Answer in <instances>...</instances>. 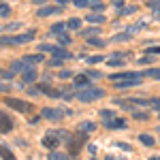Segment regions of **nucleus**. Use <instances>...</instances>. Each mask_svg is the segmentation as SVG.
Segmentation results:
<instances>
[{
    "instance_id": "nucleus-41",
    "label": "nucleus",
    "mask_w": 160,
    "mask_h": 160,
    "mask_svg": "<svg viewBox=\"0 0 160 160\" xmlns=\"http://www.w3.org/2000/svg\"><path fill=\"white\" fill-rule=\"evenodd\" d=\"M135 118H137V120H145L148 115H145V113H135Z\"/></svg>"
},
{
    "instance_id": "nucleus-46",
    "label": "nucleus",
    "mask_w": 160,
    "mask_h": 160,
    "mask_svg": "<svg viewBox=\"0 0 160 160\" xmlns=\"http://www.w3.org/2000/svg\"><path fill=\"white\" fill-rule=\"evenodd\" d=\"M158 79H160V77H158Z\"/></svg>"
},
{
    "instance_id": "nucleus-15",
    "label": "nucleus",
    "mask_w": 160,
    "mask_h": 160,
    "mask_svg": "<svg viewBox=\"0 0 160 160\" xmlns=\"http://www.w3.org/2000/svg\"><path fill=\"white\" fill-rule=\"evenodd\" d=\"M53 58H56V60H66V58H73V56L66 49H58V47H56V49H53Z\"/></svg>"
},
{
    "instance_id": "nucleus-24",
    "label": "nucleus",
    "mask_w": 160,
    "mask_h": 160,
    "mask_svg": "<svg viewBox=\"0 0 160 160\" xmlns=\"http://www.w3.org/2000/svg\"><path fill=\"white\" fill-rule=\"evenodd\" d=\"M49 160H68V156H64V154H60V152H51Z\"/></svg>"
},
{
    "instance_id": "nucleus-6",
    "label": "nucleus",
    "mask_w": 160,
    "mask_h": 160,
    "mask_svg": "<svg viewBox=\"0 0 160 160\" xmlns=\"http://www.w3.org/2000/svg\"><path fill=\"white\" fill-rule=\"evenodd\" d=\"M60 143V135L58 132H49V135H45V139H43V145L45 148H56Z\"/></svg>"
},
{
    "instance_id": "nucleus-14",
    "label": "nucleus",
    "mask_w": 160,
    "mask_h": 160,
    "mask_svg": "<svg viewBox=\"0 0 160 160\" xmlns=\"http://www.w3.org/2000/svg\"><path fill=\"white\" fill-rule=\"evenodd\" d=\"M90 24H102L105 22V17L100 15V13H88V17H86Z\"/></svg>"
},
{
    "instance_id": "nucleus-4",
    "label": "nucleus",
    "mask_w": 160,
    "mask_h": 160,
    "mask_svg": "<svg viewBox=\"0 0 160 160\" xmlns=\"http://www.w3.org/2000/svg\"><path fill=\"white\" fill-rule=\"evenodd\" d=\"M43 118H47V120H62V118H64V111L47 107V109H43Z\"/></svg>"
},
{
    "instance_id": "nucleus-19",
    "label": "nucleus",
    "mask_w": 160,
    "mask_h": 160,
    "mask_svg": "<svg viewBox=\"0 0 160 160\" xmlns=\"http://www.w3.org/2000/svg\"><path fill=\"white\" fill-rule=\"evenodd\" d=\"M66 28H71V30H79V28H81V19H79V17L68 19V22H66Z\"/></svg>"
},
{
    "instance_id": "nucleus-23",
    "label": "nucleus",
    "mask_w": 160,
    "mask_h": 160,
    "mask_svg": "<svg viewBox=\"0 0 160 160\" xmlns=\"http://www.w3.org/2000/svg\"><path fill=\"white\" fill-rule=\"evenodd\" d=\"M9 13H11V7H9L7 2H0V15H2V17H7Z\"/></svg>"
},
{
    "instance_id": "nucleus-17",
    "label": "nucleus",
    "mask_w": 160,
    "mask_h": 160,
    "mask_svg": "<svg viewBox=\"0 0 160 160\" xmlns=\"http://www.w3.org/2000/svg\"><path fill=\"white\" fill-rule=\"evenodd\" d=\"M0 156H2L4 160H15V156H13V152H11L9 148H7V145H0Z\"/></svg>"
},
{
    "instance_id": "nucleus-13",
    "label": "nucleus",
    "mask_w": 160,
    "mask_h": 160,
    "mask_svg": "<svg viewBox=\"0 0 160 160\" xmlns=\"http://www.w3.org/2000/svg\"><path fill=\"white\" fill-rule=\"evenodd\" d=\"M94 128H96V124H94V122H81V124H79V130H81L83 135L94 132Z\"/></svg>"
},
{
    "instance_id": "nucleus-29",
    "label": "nucleus",
    "mask_w": 160,
    "mask_h": 160,
    "mask_svg": "<svg viewBox=\"0 0 160 160\" xmlns=\"http://www.w3.org/2000/svg\"><path fill=\"white\" fill-rule=\"evenodd\" d=\"M86 60H88V64H96V62L102 60V56H92V58H86Z\"/></svg>"
},
{
    "instance_id": "nucleus-35",
    "label": "nucleus",
    "mask_w": 160,
    "mask_h": 160,
    "mask_svg": "<svg viewBox=\"0 0 160 160\" xmlns=\"http://www.w3.org/2000/svg\"><path fill=\"white\" fill-rule=\"evenodd\" d=\"M56 47H51V45H38V51H53Z\"/></svg>"
},
{
    "instance_id": "nucleus-27",
    "label": "nucleus",
    "mask_w": 160,
    "mask_h": 160,
    "mask_svg": "<svg viewBox=\"0 0 160 160\" xmlns=\"http://www.w3.org/2000/svg\"><path fill=\"white\" fill-rule=\"evenodd\" d=\"M92 34H98V28H92V30H83V37L92 38Z\"/></svg>"
},
{
    "instance_id": "nucleus-32",
    "label": "nucleus",
    "mask_w": 160,
    "mask_h": 160,
    "mask_svg": "<svg viewBox=\"0 0 160 160\" xmlns=\"http://www.w3.org/2000/svg\"><path fill=\"white\" fill-rule=\"evenodd\" d=\"M137 7H130V9H120V15H130V13H135Z\"/></svg>"
},
{
    "instance_id": "nucleus-26",
    "label": "nucleus",
    "mask_w": 160,
    "mask_h": 160,
    "mask_svg": "<svg viewBox=\"0 0 160 160\" xmlns=\"http://www.w3.org/2000/svg\"><path fill=\"white\" fill-rule=\"evenodd\" d=\"M62 30H64V24H53L51 26V32H56V34H60Z\"/></svg>"
},
{
    "instance_id": "nucleus-20",
    "label": "nucleus",
    "mask_w": 160,
    "mask_h": 160,
    "mask_svg": "<svg viewBox=\"0 0 160 160\" xmlns=\"http://www.w3.org/2000/svg\"><path fill=\"white\" fill-rule=\"evenodd\" d=\"M109 64L111 66H122L124 64V53H115V56L109 60Z\"/></svg>"
},
{
    "instance_id": "nucleus-42",
    "label": "nucleus",
    "mask_w": 160,
    "mask_h": 160,
    "mask_svg": "<svg viewBox=\"0 0 160 160\" xmlns=\"http://www.w3.org/2000/svg\"><path fill=\"white\" fill-rule=\"evenodd\" d=\"M60 77H62V79H66V77H71V73H68V71H62Z\"/></svg>"
},
{
    "instance_id": "nucleus-18",
    "label": "nucleus",
    "mask_w": 160,
    "mask_h": 160,
    "mask_svg": "<svg viewBox=\"0 0 160 160\" xmlns=\"http://www.w3.org/2000/svg\"><path fill=\"white\" fill-rule=\"evenodd\" d=\"M88 81H90L88 75H79V77H75V86H77V88H86Z\"/></svg>"
},
{
    "instance_id": "nucleus-1",
    "label": "nucleus",
    "mask_w": 160,
    "mask_h": 160,
    "mask_svg": "<svg viewBox=\"0 0 160 160\" xmlns=\"http://www.w3.org/2000/svg\"><path fill=\"white\" fill-rule=\"evenodd\" d=\"M105 96V92L100 90V88H79V92H77V98L79 100H83V102H92V100H98Z\"/></svg>"
},
{
    "instance_id": "nucleus-16",
    "label": "nucleus",
    "mask_w": 160,
    "mask_h": 160,
    "mask_svg": "<svg viewBox=\"0 0 160 160\" xmlns=\"http://www.w3.org/2000/svg\"><path fill=\"white\" fill-rule=\"evenodd\" d=\"M139 141H141L145 148H152V145H156V141H154V137H152V135H141V137H139Z\"/></svg>"
},
{
    "instance_id": "nucleus-25",
    "label": "nucleus",
    "mask_w": 160,
    "mask_h": 160,
    "mask_svg": "<svg viewBox=\"0 0 160 160\" xmlns=\"http://www.w3.org/2000/svg\"><path fill=\"white\" fill-rule=\"evenodd\" d=\"M88 43L90 45H96V47H105V41H100V38H90Z\"/></svg>"
},
{
    "instance_id": "nucleus-7",
    "label": "nucleus",
    "mask_w": 160,
    "mask_h": 160,
    "mask_svg": "<svg viewBox=\"0 0 160 160\" xmlns=\"http://www.w3.org/2000/svg\"><path fill=\"white\" fill-rule=\"evenodd\" d=\"M11 128H13L11 118H7V113H4V111H0V132H9Z\"/></svg>"
},
{
    "instance_id": "nucleus-2",
    "label": "nucleus",
    "mask_w": 160,
    "mask_h": 160,
    "mask_svg": "<svg viewBox=\"0 0 160 160\" xmlns=\"http://www.w3.org/2000/svg\"><path fill=\"white\" fill-rule=\"evenodd\" d=\"M4 105H7L9 109L22 111V113H26V111L32 109V105H30V102H26V100H19V98H4Z\"/></svg>"
},
{
    "instance_id": "nucleus-5",
    "label": "nucleus",
    "mask_w": 160,
    "mask_h": 160,
    "mask_svg": "<svg viewBox=\"0 0 160 160\" xmlns=\"http://www.w3.org/2000/svg\"><path fill=\"white\" fill-rule=\"evenodd\" d=\"M60 11H62V7H58V4L56 7H41L37 11V15L38 17H49V15H56V13H60Z\"/></svg>"
},
{
    "instance_id": "nucleus-39",
    "label": "nucleus",
    "mask_w": 160,
    "mask_h": 160,
    "mask_svg": "<svg viewBox=\"0 0 160 160\" xmlns=\"http://www.w3.org/2000/svg\"><path fill=\"white\" fill-rule=\"evenodd\" d=\"M19 26H22V24H19V22H13V24H9V26H7V28H9V30H17Z\"/></svg>"
},
{
    "instance_id": "nucleus-44",
    "label": "nucleus",
    "mask_w": 160,
    "mask_h": 160,
    "mask_svg": "<svg viewBox=\"0 0 160 160\" xmlns=\"http://www.w3.org/2000/svg\"><path fill=\"white\" fill-rule=\"evenodd\" d=\"M149 160H160V156H152V158H149Z\"/></svg>"
},
{
    "instance_id": "nucleus-11",
    "label": "nucleus",
    "mask_w": 160,
    "mask_h": 160,
    "mask_svg": "<svg viewBox=\"0 0 160 160\" xmlns=\"http://www.w3.org/2000/svg\"><path fill=\"white\" fill-rule=\"evenodd\" d=\"M41 60H43V53H38V56H26L22 62H24L26 68H28V66H32V64H37V62H41Z\"/></svg>"
},
{
    "instance_id": "nucleus-37",
    "label": "nucleus",
    "mask_w": 160,
    "mask_h": 160,
    "mask_svg": "<svg viewBox=\"0 0 160 160\" xmlns=\"http://www.w3.org/2000/svg\"><path fill=\"white\" fill-rule=\"evenodd\" d=\"M92 9H94L96 13H100L102 9H105V4H100V2H94V7H92Z\"/></svg>"
},
{
    "instance_id": "nucleus-10",
    "label": "nucleus",
    "mask_w": 160,
    "mask_h": 160,
    "mask_svg": "<svg viewBox=\"0 0 160 160\" xmlns=\"http://www.w3.org/2000/svg\"><path fill=\"white\" fill-rule=\"evenodd\" d=\"M139 83H141V79H124V81H115V88H132Z\"/></svg>"
},
{
    "instance_id": "nucleus-34",
    "label": "nucleus",
    "mask_w": 160,
    "mask_h": 160,
    "mask_svg": "<svg viewBox=\"0 0 160 160\" xmlns=\"http://www.w3.org/2000/svg\"><path fill=\"white\" fill-rule=\"evenodd\" d=\"M0 77H2V79H11L13 73H9V71H2V68H0Z\"/></svg>"
},
{
    "instance_id": "nucleus-43",
    "label": "nucleus",
    "mask_w": 160,
    "mask_h": 160,
    "mask_svg": "<svg viewBox=\"0 0 160 160\" xmlns=\"http://www.w3.org/2000/svg\"><path fill=\"white\" fill-rule=\"evenodd\" d=\"M66 2H68V0H58V4H60V7H62V4H66Z\"/></svg>"
},
{
    "instance_id": "nucleus-36",
    "label": "nucleus",
    "mask_w": 160,
    "mask_h": 160,
    "mask_svg": "<svg viewBox=\"0 0 160 160\" xmlns=\"http://www.w3.org/2000/svg\"><path fill=\"white\" fill-rule=\"evenodd\" d=\"M102 118L109 122V120H113V111H102Z\"/></svg>"
},
{
    "instance_id": "nucleus-28",
    "label": "nucleus",
    "mask_w": 160,
    "mask_h": 160,
    "mask_svg": "<svg viewBox=\"0 0 160 160\" xmlns=\"http://www.w3.org/2000/svg\"><path fill=\"white\" fill-rule=\"evenodd\" d=\"M0 45H13V37H2L0 38Z\"/></svg>"
},
{
    "instance_id": "nucleus-21",
    "label": "nucleus",
    "mask_w": 160,
    "mask_h": 160,
    "mask_svg": "<svg viewBox=\"0 0 160 160\" xmlns=\"http://www.w3.org/2000/svg\"><path fill=\"white\" fill-rule=\"evenodd\" d=\"M130 37H132V32H130V30H126V32H120V34H115V37L111 38V41H128Z\"/></svg>"
},
{
    "instance_id": "nucleus-38",
    "label": "nucleus",
    "mask_w": 160,
    "mask_h": 160,
    "mask_svg": "<svg viewBox=\"0 0 160 160\" xmlns=\"http://www.w3.org/2000/svg\"><path fill=\"white\" fill-rule=\"evenodd\" d=\"M68 43H71V38L66 37V34H62L60 37V45H68Z\"/></svg>"
},
{
    "instance_id": "nucleus-45",
    "label": "nucleus",
    "mask_w": 160,
    "mask_h": 160,
    "mask_svg": "<svg viewBox=\"0 0 160 160\" xmlns=\"http://www.w3.org/2000/svg\"><path fill=\"white\" fill-rule=\"evenodd\" d=\"M107 160H115V158H107Z\"/></svg>"
},
{
    "instance_id": "nucleus-3",
    "label": "nucleus",
    "mask_w": 160,
    "mask_h": 160,
    "mask_svg": "<svg viewBox=\"0 0 160 160\" xmlns=\"http://www.w3.org/2000/svg\"><path fill=\"white\" fill-rule=\"evenodd\" d=\"M143 73H135V71H124V73H118V75H109V79L115 83V81H124V79H141Z\"/></svg>"
},
{
    "instance_id": "nucleus-31",
    "label": "nucleus",
    "mask_w": 160,
    "mask_h": 160,
    "mask_svg": "<svg viewBox=\"0 0 160 160\" xmlns=\"http://www.w3.org/2000/svg\"><path fill=\"white\" fill-rule=\"evenodd\" d=\"M145 53H149V56H158L160 53V47H148V51Z\"/></svg>"
},
{
    "instance_id": "nucleus-9",
    "label": "nucleus",
    "mask_w": 160,
    "mask_h": 160,
    "mask_svg": "<svg viewBox=\"0 0 160 160\" xmlns=\"http://www.w3.org/2000/svg\"><path fill=\"white\" fill-rule=\"evenodd\" d=\"M22 79H24V83H32V81L37 79V71H34V68H30V66L24 68V71H22Z\"/></svg>"
},
{
    "instance_id": "nucleus-22",
    "label": "nucleus",
    "mask_w": 160,
    "mask_h": 160,
    "mask_svg": "<svg viewBox=\"0 0 160 160\" xmlns=\"http://www.w3.org/2000/svg\"><path fill=\"white\" fill-rule=\"evenodd\" d=\"M154 60H156L154 56H149V53H145L143 58H139V64H141V66H143V64H152V62H154Z\"/></svg>"
},
{
    "instance_id": "nucleus-30",
    "label": "nucleus",
    "mask_w": 160,
    "mask_h": 160,
    "mask_svg": "<svg viewBox=\"0 0 160 160\" xmlns=\"http://www.w3.org/2000/svg\"><path fill=\"white\" fill-rule=\"evenodd\" d=\"M149 107H154V109L160 111V98H152L149 100Z\"/></svg>"
},
{
    "instance_id": "nucleus-12",
    "label": "nucleus",
    "mask_w": 160,
    "mask_h": 160,
    "mask_svg": "<svg viewBox=\"0 0 160 160\" xmlns=\"http://www.w3.org/2000/svg\"><path fill=\"white\" fill-rule=\"evenodd\" d=\"M107 128H111V130H120V128H126V122H124V120H115V118H113V120H109V122H107Z\"/></svg>"
},
{
    "instance_id": "nucleus-8",
    "label": "nucleus",
    "mask_w": 160,
    "mask_h": 160,
    "mask_svg": "<svg viewBox=\"0 0 160 160\" xmlns=\"http://www.w3.org/2000/svg\"><path fill=\"white\" fill-rule=\"evenodd\" d=\"M34 38V30H30V32H26V34H19V37H13V43L15 45H24L28 41H32Z\"/></svg>"
},
{
    "instance_id": "nucleus-40",
    "label": "nucleus",
    "mask_w": 160,
    "mask_h": 160,
    "mask_svg": "<svg viewBox=\"0 0 160 160\" xmlns=\"http://www.w3.org/2000/svg\"><path fill=\"white\" fill-rule=\"evenodd\" d=\"M0 92H9V83H0Z\"/></svg>"
},
{
    "instance_id": "nucleus-33",
    "label": "nucleus",
    "mask_w": 160,
    "mask_h": 160,
    "mask_svg": "<svg viewBox=\"0 0 160 160\" xmlns=\"http://www.w3.org/2000/svg\"><path fill=\"white\" fill-rule=\"evenodd\" d=\"M71 2H73L75 7H88V4H90L88 0H71Z\"/></svg>"
}]
</instances>
